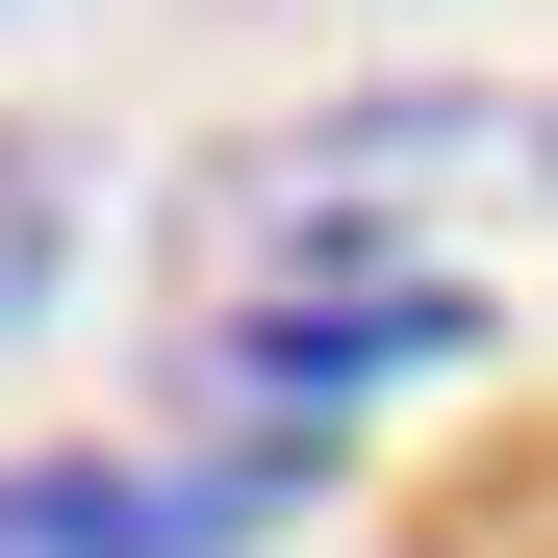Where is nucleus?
Here are the masks:
<instances>
[{"instance_id": "nucleus-1", "label": "nucleus", "mask_w": 558, "mask_h": 558, "mask_svg": "<svg viewBox=\"0 0 558 558\" xmlns=\"http://www.w3.org/2000/svg\"><path fill=\"white\" fill-rule=\"evenodd\" d=\"M483 355V279H305V305H254L204 381L229 407H381V381H457Z\"/></svg>"}, {"instance_id": "nucleus-2", "label": "nucleus", "mask_w": 558, "mask_h": 558, "mask_svg": "<svg viewBox=\"0 0 558 558\" xmlns=\"http://www.w3.org/2000/svg\"><path fill=\"white\" fill-rule=\"evenodd\" d=\"M279 508V457H229V483H153V457H26L0 483V558H204Z\"/></svg>"}]
</instances>
